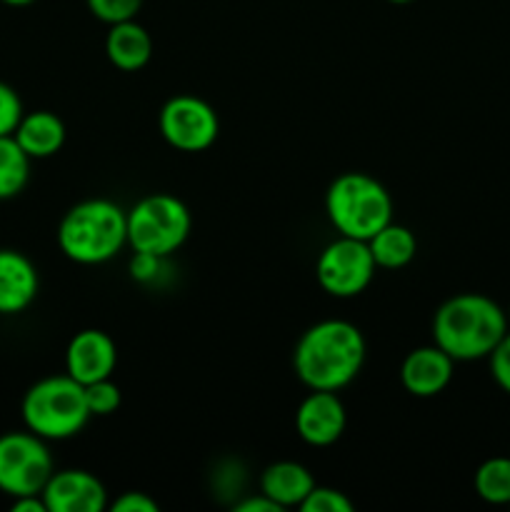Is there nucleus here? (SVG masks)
<instances>
[{"mask_svg": "<svg viewBox=\"0 0 510 512\" xmlns=\"http://www.w3.org/2000/svg\"><path fill=\"white\" fill-rule=\"evenodd\" d=\"M365 363V338L348 320H323L305 330L293 350V368L310 390L345 388Z\"/></svg>", "mask_w": 510, "mask_h": 512, "instance_id": "1", "label": "nucleus"}, {"mask_svg": "<svg viewBox=\"0 0 510 512\" xmlns=\"http://www.w3.org/2000/svg\"><path fill=\"white\" fill-rule=\"evenodd\" d=\"M508 330V313L483 293L453 295L433 318L435 345L455 363L488 358Z\"/></svg>", "mask_w": 510, "mask_h": 512, "instance_id": "2", "label": "nucleus"}, {"mask_svg": "<svg viewBox=\"0 0 510 512\" xmlns=\"http://www.w3.org/2000/svg\"><path fill=\"white\" fill-rule=\"evenodd\" d=\"M128 243V213L105 198L83 200L63 215L58 245L63 255L80 265H100Z\"/></svg>", "mask_w": 510, "mask_h": 512, "instance_id": "3", "label": "nucleus"}, {"mask_svg": "<svg viewBox=\"0 0 510 512\" xmlns=\"http://www.w3.org/2000/svg\"><path fill=\"white\" fill-rule=\"evenodd\" d=\"M325 213L345 238L370 240L393 220V198L368 173H343L325 193Z\"/></svg>", "mask_w": 510, "mask_h": 512, "instance_id": "4", "label": "nucleus"}, {"mask_svg": "<svg viewBox=\"0 0 510 512\" xmlns=\"http://www.w3.org/2000/svg\"><path fill=\"white\" fill-rule=\"evenodd\" d=\"M90 418L85 388L68 373L40 380L23 398L25 428L43 440L73 438Z\"/></svg>", "mask_w": 510, "mask_h": 512, "instance_id": "5", "label": "nucleus"}, {"mask_svg": "<svg viewBox=\"0 0 510 512\" xmlns=\"http://www.w3.org/2000/svg\"><path fill=\"white\" fill-rule=\"evenodd\" d=\"M190 218L183 200L168 193H153L128 210V245L138 253L168 258L188 240Z\"/></svg>", "mask_w": 510, "mask_h": 512, "instance_id": "6", "label": "nucleus"}, {"mask_svg": "<svg viewBox=\"0 0 510 512\" xmlns=\"http://www.w3.org/2000/svg\"><path fill=\"white\" fill-rule=\"evenodd\" d=\"M53 455L40 435H0V490L10 498L40 495L53 475Z\"/></svg>", "mask_w": 510, "mask_h": 512, "instance_id": "7", "label": "nucleus"}, {"mask_svg": "<svg viewBox=\"0 0 510 512\" xmlns=\"http://www.w3.org/2000/svg\"><path fill=\"white\" fill-rule=\"evenodd\" d=\"M375 268L378 265L370 253L368 240L340 235L318 255L315 278L320 288L333 298H355L373 283Z\"/></svg>", "mask_w": 510, "mask_h": 512, "instance_id": "8", "label": "nucleus"}, {"mask_svg": "<svg viewBox=\"0 0 510 512\" xmlns=\"http://www.w3.org/2000/svg\"><path fill=\"white\" fill-rule=\"evenodd\" d=\"M160 133L183 153H200L218 140V113L195 95H175L160 110Z\"/></svg>", "mask_w": 510, "mask_h": 512, "instance_id": "9", "label": "nucleus"}, {"mask_svg": "<svg viewBox=\"0 0 510 512\" xmlns=\"http://www.w3.org/2000/svg\"><path fill=\"white\" fill-rule=\"evenodd\" d=\"M48 512H103L108 508L105 485L88 470H60L43 488Z\"/></svg>", "mask_w": 510, "mask_h": 512, "instance_id": "10", "label": "nucleus"}, {"mask_svg": "<svg viewBox=\"0 0 510 512\" xmlns=\"http://www.w3.org/2000/svg\"><path fill=\"white\" fill-rule=\"evenodd\" d=\"M115 365H118V348H115V340L103 330H80L65 350V373L80 385L113 378Z\"/></svg>", "mask_w": 510, "mask_h": 512, "instance_id": "11", "label": "nucleus"}, {"mask_svg": "<svg viewBox=\"0 0 510 512\" xmlns=\"http://www.w3.org/2000/svg\"><path fill=\"white\" fill-rule=\"evenodd\" d=\"M295 430L313 448H328L345 430V408L335 390H310L298 405Z\"/></svg>", "mask_w": 510, "mask_h": 512, "instance_id": "12", "label": "nucleus"}, {"mask_svg": "<svg viewBox=\"0 0 510 512\" xmlns=\"http://www.w3.org/2000/svg\"><path fill=\"white\" fill-rule=\"evenodd\" d=\"M455 360L438 345H423L405 355L400 365V383L415 398H435L453 380Z\"/></svg>", "mask_w": 510, "mask_h": 512, "instance_id": "13", "label": "nucleus"}, {"mask_svg": "<svg viewBox=\"0 0 510 512\" xmlns=\"http://www.w3.org/2000/svg\"><path fill=\"white\" fill-rule=\"evenodd\" d=\"M38 295V270L18 250H0V313H23Z\"/></svg>", "mask_w": 510, "mask_h": 512, "instance_id": "14", "label": "nucleus"}, {"mask_svg": "<svg viewBox=\"0 0 510 512\" xmlns=\"http://www.w3.org/2000/svg\"><path fill=\"white\" fill-rule=\"evenodd\" d=\"M315 488V480L305 465L293 460H280L268 465L260 475V493L268 495L280 510L300 508L310 490Z\"/></svg>", "mask_w": 510, "mask_h": 512, "instance_id": "15", "label": "nucleus"}, {"mask_svg": "<svg viewBox=\"0 0 510 512\" xmlns=\"http://www.w3.org/2000/svg\"><path fill=\"white\" fill-rule=\"evenodd\" d=\"M105 55L118 70L135 73L153 58V38L143 25L135 23V18L123 20V23L110 25L108 38H105Z\"/></svg>", "mask_w": 510, "mask_h": 512, "instance_id": "16", "label": "nucleus"}, {"mask_svg": "<svg viewBox=\"0 0 510 512\" xmlns=\"http://www.w3.org/2000/svg\"><path fill=\"white\" fill-rule=\"evenodd\" d=\"M13 138L18 140L20 148L28 153L30 160L50 158L58 153L65 143V125L50 110H35L20 118Z\"/></svg>", "mask_w": 510, "mask_h": 512, "instance_id": "17", "label": "nucleus"}, {"mask_svg": "<svg viewBox=\"0 0 510 512\" xmlns=\"http://www.w3.org/2000/svg\"><path fill=\"white\" fill-rule=\"evenodd\" d=\"M368 248L373 253V260L378 268L398 270L405 268L415 258V253H418V240H415L413 230L390 220L385 228H380L368 240Z\"/></svg>", "mask_w": 510, "mask_h": 512, "instance_id": "18", "label": "nucleus"}, {"mask_svg": "<svg viewBox=\"0 0 510 512\" xmlns=\"http://www.w3.org/2000/svg\"><path fill=\"white\" fill-rule=\"evenodd\" d=\"M30 158L13 135H0V200L15 198L28 185Z\"/></svg>", "mask_w": 510, "mask_h": 512, "instance_id": "19", "label": "nucleus"}, {"mask_svg": "<svg viewBox=\"0 0 510 512\" xmlns=\"http://www.w3.org/2000/svg\"><path fill=\"white\" fill-rule=\"evenodd\" d=\"M475 493L490 505H510V458H490L475 470Z\"/></svg>", "mask_w": 510, "mask_h": 512, "instance_id": "20", "label": "nucleus"}, {"mask_svg": "<svg viewBox=\"0 0 510 512\" xmlns=\"http://www.w3.org/2000/svg\"><path fill=\"white\" fill-rule=\"evenodd\" d=\"M85 388V403H88L90 415H113L115 410L120 408V388L113 383V378H103V380H95V383L83 385Z\"/></svg>", "mask_w": 510, "mask_h": 512, "instance_id": "21", "label": "nucleus"}, {"mask_svg": "<svg viewBox=\"0 0 510 512\" xmlns=\"http://www.w3.org/2000/svg\"><path fill=\"white\" fill-rule=\"evenodd\" d=\"M355 505L345 498V493L335 488H323V485H315L308 493V498L300 503L303 512H353Z\"/></svg>", "mask_w": 510, "mask_h": 512, "instance_id": "22", "label": "nucleus"}, {"mask_svg": "<svg viewBox=\"0 0 510 512\" xmlns=\"http://www.w3.org/2000/svg\"><path fill=\"white\" fill-rule=\"evenodd\" d=\"M88 10L103 23L115 25L123 20H133L138 15L143 0H85Z\"/></svg>", "mask_w": 510, "mask_h": 512, "instance_id": "23", "label": "nucleus"}, {"mask_svg": "<svg viewBox=\"0 0 510 512\" xmlns=\"http://www.w3.org/2000/svg\"><path fill=\"white\" fill-rule=\"evenodd\" d=\"M23 118V103L10 85L0 83V135H13Z\"/></svg>", "mask_w": 510, "mask_h": 512, "instance_id": "24", "label": "nucleus"}, {"mask_svg": "<svg viewBox=\"0 0 510 512\" xmlns=\"http://www.w3.org/2000/svg\"><path fill=\"white\" fill-rule=\"evenodd\" d=\"M488 360L490 375H493V380L498 383V388L510 395V330L505 333V338L495 345V350L488 355Z\"/></svg>", "mask_w": 510, "mask_h": 512, "instance_id": "25", "label": "nucleus"}, {"mask_svg": "<svg viewBox=\"0 0 510 512\" xmlns=\"http://www.w3.org/2000/svg\"><path fill=\"white\" fill-rule=\"evenodd\" d=\"M160 268H163V258L153 253H138V250H135L133 260H130V275H133V280H138V283H153V280L158 278Z\"/></svg>", "mask_w": 510, "mask_h": 512, "instance_id": "26", "label": "nucleus"}, {"mask_svg": "<svg viewBox=\"0 0 510 512\" xmlns=\"http://www.w3.org/2000/svg\"><path fill=\"white\" fill-rule=\"evenodd\" d=\"M113 512H158L160 505L145 493H123L113 505Z\"/></svg>", "mask_w": 510, "mask_h": 512, "instance_id": "27", "label": "nucleus"}, {"mask_svg": "<svg viewBox=\"0 0 510 512\" xmlns=\"http://www.w3.org/2000/svg\"><path fill=\"white\" fill-rule=\"evenodd\" d=\"M235 512H283L278 508V505L273 503V500L268 498V495H255V498H245L240 500V503L233 505Z\"/></svg>", "mask_w": 510, "mask_h": 512, "instance_id": "28", "label": "nucleus"}, {"mask_svg": "<svg viewBox=\"0 0 510 512\" xmlns=\"http://www.w3.org/2000/svg\"><path fill=\"white\" fill-rule=\"evenodd\" d=\"M13 512H48L43 495H20L15 498Z\"/></svg>", "mask_w": 510, "mask_h": 512, "instance_id": "29", "label": "nucleus"}, {"mask_svg": "<svg viewBox=\"0 0 510 512\" xmlns=\"http://www.w3.org/2000/svg\"><path fill=\"white\" fill-rule=\"evenodd\" d=\"M5 5H15V8H23V5H30L35 3V0H3Z\"/></svg>", "mask_w": 510, "mask_h": 512, "instance_id": "30", "label": "nucleus"}, {"mask_svg": "<svg viewBox=\"0 0 510 512\" xmlns=\"http://www.w3.org/2000/svg\"><path fill=\"white\" fill-rule=\"evenodd\" d=\"M388 3H395V5H405V3H413V0H388Z\"/></svg>", "mask_w": 510, "mask_h": 512, "instance_id": "31", "label": "nucleus"}, {"mask_svg": "<svg viewBox=\"0 0 510 512\" xmlns=\"http://www.w3.org/2000/svg\"><path fill=\"white\" fill-rule=\"evenodd\" d=\"M508 325H510V310H508Z\"/></svg>", "mask_w": 510, "mask_h": 512, "instance_id": "32", "label": "nucleus"}]
</instances>
